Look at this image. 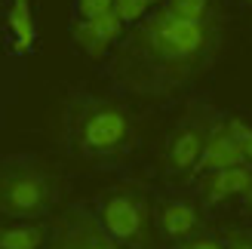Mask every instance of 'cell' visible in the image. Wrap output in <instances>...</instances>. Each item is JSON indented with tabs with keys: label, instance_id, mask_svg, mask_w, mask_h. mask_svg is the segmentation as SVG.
I'll use <instances>...</instances> for the list:
<instances>
[{
	"label": "cell",
	"instance_id": "15",
	"mask_svg": "<svg viewBox=\"0 0 252 249\" xmlns=\"http://www.w3.org/2000/svg\"><path fill=\"white\" fill-rule=\"evenodd\" d=\"M114 9V0H77V16L80 19H95Z\"/></svg>",
	"mask_w": 252,
	"mask_h": 249
},
{
	"label": "cell",
	"instance_id": "12",
	"mask_svg": "<svg viewBox=\"0 0 252 249\" xmlns=\"http://www.w3.org/2000/svg\"><path fill=\"white\" fill-rule=\"evenodd\" d=\"M46 234L40 225H0V249H43Z\"/></svg>",
	"mask_w": 252,
	"mask_h": 249
},
{
	"label": "cell",
	"instance_id": "5",
	"mask_svg": "<svg viewBox=\"0 0 252 249\" xmlns=\"http://www.w3.org/2000/svg\"><path fill=\"white\" fill-rule=\"evenodd\" d=\"M212 126L216 123L206 114H191L175 126V132L169 135V145H166V169L172 176H191V172H197V163L203 157V148H206Z\"/></svg>",
	"mask_w": 252,
	"mask_h": 249
},
{
	"label": "cell",
	"instance_id": "8",
	"mask_svg": "<svg viewBox=\"0 0 252 249\" xmlns=\"http://www.w3.org/2000/svg\"><path fill=\"white\" fill-rule=\"evenodd\" d=\"M246 163V151L240 139H237V132L231 126V120L224 123H216L206 139V148H203V157H200L197 163V172L203 176V172H212V169H228V166H240Z\"/></svg>",
	"mask_w": 252,
	"mask_h": 249
},
{
	"label": "cell",
	"instance_id": "17",
	"mask_svg": "<svg viewBox=\"0 0 252 249\" xmlns=\"http://www.w3.org/2000/svg\"><path fill=\"white\" fill-rule=\"evenodd\" d=\"M224 249H252V234L249 231H231L228 240H224Z\"/></svg>",
	"mask_w": 252,
	"mask_h": 249
},
{
	"label": "cell",
	"instance_id": "19",
	"mask_svg": "<svg viewBox=\"0 0 252 249\" xmlns=\"http://www.w3.org/2000/svg\"><path fill=\"white\" fill-rule=\"evenodd\" d=\"M243 3H249V6H252V0H243Z\"/></svg>",
	"mask_w": 252,
	"mask_h": 249
},
{
	"label": "cell",
	"instance_id": "6",
	"mask_svg": "<svg viewBox=\"0 0 252 249\" xmlns=\"http://www.w3.org/2000/svg\"><path fill=\"white\" fill-rule=\"evenodd\" d=\"M49 249H123V246L86 209H68L56 221Z\"/></svg>",
	"mask_w": 252,
	"mask_h": 249
},
{
	"label": "cell",
	"instance_id": "16",
	"mask_svg": "<svg viewBox=\"0 0 252 249\" xmlns=\"http://www.w3.org/2000/svg\"><path fill=\"white\" fill-rule=\"evenodd\" d=\"M231 126H234V132H237V139H240V145H243V151H246V163L252 166V126H246L243 120H231Z\"/></svg>",
	"mask_w": 252,
	"mask_h": 249
},
{
	"label": "cell",
	"instance_id": "9",
	"mask_svg": "<svg viewBox=\"0 0 252 249\" xmlns=\"http://www.w3.org/2000/svg\"><path fill=\"white\" fill-rule=\"evenodd\" d=\"M249 191H252V166L249 163L212 169V172H203V179H200V194L212 206L231 200V197H246Z\"/></svg>",
	"mask_w": 252,
	"mask_h": 249
},
{
	"label": "cell",
	"instance_id": "18",
	"mask_svg": "<svg viewBox=\"0 0 252 249\" xmlns=\"http://www.w3.org/2000/svg\"><path fill=\"white\" fill-rule=\"evenodd\" d=\"M182 249H224V240H216V237H191V240H185Z\"/></svg>",
	"mask_w": 252,
	"mask_h": 249
},
{
	"label": "cell",
	"instance_id": "1",
	"mask_svg": "<svg viewBox=\"0 0 252 249\" xmlns=\"http://www.w3.org/2000/svg\"><path fill=\"white\" fill-rule=\"evenodd\" d=\"M219 49L221 12L194 22L169 12L163 3L142 22H135L111 62V74L132 95L166 98L203 77L216 65Z\"/></svg>",
	"mask_w": 252,
	"mask_h": 249
},
{
	"label": "cell",
	"instance_id": "2",
	"mask_svg": "<svg viewBox=\"0 0 252 249\" xmlns=\"http://www.w3.org/2000/svg\"><path fill=\"white\" fill-rule=\"evenodd\" d=\"M71 148L83 160L120 157L135 142V120L120 102L102 95L77 98L68 117Z\"/></svg>",
	"mask_w": 252,
	"mask_h": 249
},
{
	"label": "cell",
	"instance_id": "3",
	"mask_svg": "<svg viewBox=\"0 0 252 249\" xmlns=\"http://www.w3.org/2000/svg\"><path fill=\"white\" fill-rule=\"evenodd\" d=\"M59 200V182L43 163H0V218H40Z\"/></svg>",
	"mask_w": 252,
	"mask_h": 249
},
{
	"label": "cell",
	"instance_id": "4",
	"mask_svg": "<svg viewBox=\"0 0 252 249\" xmlns=\"http://www.w3.org/2000/svg\"><path fill=\"white\" fill-rule=\"evenodd\" d=\"M98 221H102V228L123 249H148L151 240H154L151 206H148V197L138 188H117V191H111L102 200Z\"/></svg>",
	"mask_w": 252,
	"mask_h": 249
},
{
	"label": "cell",
	"instance_id": "20",
	"mask_svg": "<svg viewBox=\"0 0 252 249\" xmlns=\"http://www.w3.org/2000/svg\"><path fill=\"white\" fill-rule=\"evenodd\" d=\"M151 3H160V0H151Z\"/></svg>",
	"mask_w": 252,
	"mask_h": 249
},
{
	"label": "cell",
	"instance_id": "14",
	"mask_svg": "<svg viewBox=\"0 0 252 249\" xmlns=\"http://www.w3.org/2000/svg\"><path fill=\"white\" fill-rule=\"evenodd\" d=\"M154 6L151 0H114V12L126 22V25H135V22H142L148 16V9Z\"/></svg>",
	"mask_w": 252,
	"mask_h": 249
},
{
	"label": "cell",
	"instance_id": "13",
	"mask_svg": "<svg viewBox=\"0 0 252 249\" xmlns=\"http://www.w3.org/2000/svg\"><path fill=\"white\" fill-rule=\"evenodd\" d=\"M166 6H169V12H175V16L194 19V22H203L209 16H216V12H221L216 0H166Z\"/></svg>",
	"mask_w": 252,
	"mask_h": 249
},
{
	"label": "cell",
	"instance_id": "11",
	"mask_svg": "<svg viewBox=\"0 0 252 249\" xmlns=\"http://www.w3.org/2000/svg\"><path fill=\"white\" fill-rule=\"evenodd\" d=\"M6 25H9V34H12V53H31V46L37 40L31 0H12L9 12H6Z\"/></svg>",
	"mask_w": 252,
	"mask_h": 249
},
{
	"label": "cell",
	"instance_id": "7",
	"mask_svg": "<svg viewBox=\"0 0 252 249\" xmlns=\"http://www.w3.org/2000/svg\"><path fill=\"white\" fill-rule=\"evenodd\" d=\"M123 28H126V22L114 9L105 12V16H95V19H77V25H74V43L90 59H105L108 49L120 40Z\"/></svg>",
	"mask_w": 252,
	"mask_h": 249
},
{
	"label": "cell",
	"instance_id": "10",
	"mask_svg": "<svg viewBox=\"0 0 252 249\" xmlns=\"http://www.w3.org/2000/svg\"><path fill=\"white\" fill-rule=\"evenodd\" d=\"M157 228L169 240H191L200 231V213L188 200H169L157 213Z\"/></svg>",
	"mask_w": 252,
	"mask_h": 249
}]
</instances>
